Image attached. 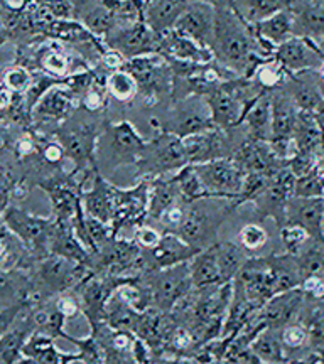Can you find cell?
<instances>
[{"label": "cell", "mask_w": 324, "mask_h": 364, "mask_svg": "<svg viewBox=\"0 0 324 364\" xmlns=\"http://www.w3.org/2000/svg\"><path fill=\"white\" fill-rule=\"evenodd\" d=\"M149 209H147V220L150 221H161L164 213L169 208L174 206L176 203L182 201L179 189H177L172 176L156 177V179H149Z\"/></svg>", "instance_id": "30"}, {"label": "cell", "mask_w": 324, "mask_h": 364, "mask_svg": "<svg viewBox=\"0 0 324 364\" xmlns=\"http://www.w3.org/2000/svg\"><path fill=\"white\" fill-rule=\"evenodd\" d=\"M250 346H252L254 353L257 354L260 363L291 361V358L287 356L284 343H282L281 329H276V327H262L255 334Z\"/></svg>", "instance_id": "35"}, {"label": "cell", "mask_w": 324, "mask_h": 364, "mask_svg": "<svg viewBox=\"0 0 324 364\" xmlns=\"http://www.w3.org/2000/svg\"><path fill=\"white\" fill-rule=\"evenodd\" d=\"M188 164L182 139L169 132H157V135L145 144L142 156L135 164V169L140 179H156V177L172 176Z\"/></svg>", "instance_id": "5"}, {"label": "cell", "mask_w": 324, "mask_h": 364, "mask_svg": "<svg viewBox=\"0 0 324 364\" xmlns=\"http://www.w3.org/2000/svg\"><path fill=\"white\" fill-rule=\"evenodd\" d=\"M156 53L166 58L167 61L196 63V65H207V63H211L214 59L211 49L203 48V46L179 34L174 29L157 38Z\"/></svg>", "instance_id": "21"}, {"label": "cell", "mask_w": 324, "mask_h": 364, "mask_svg": "<svg viewBox=\"0 0 324 364\" xmlns=\"http://www.w3.org/2000/svg\"><path fill=\"white\" fill-rule=\"evenodd\" d=\"M149 186V179H140L135 188H115V208L110 223L115 235L120 233V230H135L137 226L147 223Z\"/></svg>", "instance_id": "13"}, {"label": "cell", "mask_w": 324, "mask_h": 364, "mask_svg": "<svg viewBox=\"0 0 324 364\" xmlns=\"http://www.w3.org/2000/svg\"><path fill=\"white\" fill-rule=\"evenodd\" d=\"M115 188L105 179L103 174L93 176L91 186L81 193V206L88 216L98 218L105 223H112L113 208H115Z\"/></svg>", "instance_id": "25"}, {"label": "cell", "mask_w": 324, "mask_h": 364, "mask_svg": "<svg viewBox=\"0 0 324 364\" xmlns=\"http://www.w3.org/2000/svg\"><path fill=\"white\" fill-rule=\"evenodd\" d=\"M254 31L258 39L266 41L273 48L286 43L287 39L294 38V21H292L291 9L273 14L268 19L258 22L254 26Z\"/></svg>", "instance_id": "34"}, {"label": "cell", "mask_w": 324, "mask_h": 364, "mask_svg": "<svg viewBox=\"0 0 324 364\" xmlns=\"http://www.w3.org/2000/svg\"><path fill=\"white\" fill-rule=\"evenodd\" d=\"M292 0H234V11L246 24L255 26L268 19L273 14L291 7Z\"/></svg>", "instance_id": "36"}, {"label": "cell", "mask_w": 324, "mask_h": 364, "mask_svg": "<svg viewBox=\"0 0 324 364\" xmlns=\"http://www.w3.org/2000/svg\"><path fill=\"white\" fill-rule=\"evenodd\" d=\"M80 108V100L66 85H56L41 97L33 108V122L36 125H61ZM53 129V130H54Z\"/></svg>", "instance_id": "17"}, {"label": "cell", "mask_w": 324, "mask_h": 364, "mask_svg": "<svg viewBox=\"0 0 324 364\" xmlns=\"http://www.w3.org/2000/svg\"><path fill=\"white\" fill-rule=\"evenodd\" d=\"M304 304L305 294L301 287L286 290V292H279L272 295V297L258 309L254 322H257L258 326L263 327L282 329V327H286L287 324L299 321Z\"/></svg>", "instance_id": "16"}, {"label": "cell", "mask_w": 324, "mask_h": 364, "mask_svg": "<svg viewBox=\"0 0 324 364\" xmlns=\"http://www.w3.org/2000/svg\"><path fill=\"white\" fill-rule=\"evenodd\" d=\"M147 140L129 120L103 124L97 144L95 162L100 174L107 176L123 166H135L142 156Z\"/></svg>", "instance_id": "2"}, {"label": "cell", "mask_w": 324, "mask_h": 364, "mask_svg": "<svg viewBox=\"0 0 324 364\" xmlns=\"http://www.w3.org/2000/svg\"><path fill=\"white\" fill-rule=\"evenodd\" d=\"M207 203L208 199L189 203L186 206L184 221L172 231L198 252L216 243L218 230L236 209V203L230 201V199H223L218 209H211Z\"/></svg>", "instance_id": "4"}, {"label": "cell", "mask_w": 324, "mask_h": 364, "mask_svg": "<svg viewBox=\"0 0 324 364\" xmlns=\"http://www.w3.org/2000/svg\"><path fill=\"white\" fill-rule=\"evenodd\" d=\"M214 253H216L218 268L223 284H230L239 275L240 268L244 267L245 260L249 257L245 255V250L239 243L234 241H216L214 243Z\"/></svg>", "instance_id": "37"}, {"label": "cell", "mask_w": 324, "mask_h": 364, "mask_svg": "<svg viewBox=\"0 0 324 364\" xmlns=\"http://www.w3.org/2000/svg\"><path fill=\"white\" fill-rule=\"evenodd\" d=\"M91 273V268L86 263L68 260L59 255H48L39 258L34 268L36 277V294L39 297H51L59 295L66 290L75 289L80 282H83Z\"/></svg>", "instance_id": "7"}, {"label": "cell", "mask_w": 324, "mask_h": 364, "mask_svg": "<svg viewBox=\"0 0 324 364\" xmlns=\"http://www.w3.org/2000/svg\"><path fill=\"white\" fill-rule=\"evenodd\" d=\"M189 0H149L144 7V22L157 38L174 29Z\"/></svg>", "instance_id": "28"}, {"label": "cell", "mask_w": 324, "mask_h": 364, "mask_svg": "<svg viewBox=\"0 0 324 364\" xmlns=\"http://www.w3.org/2000/svg\"><path fill=\"white\" fill-rule=\"evenodd\" d=\"M0 221L24 243V247L29 250L36 260L48 257L54 228H56V220L53 216L41 218L31 215L29 211L19 206H7L0 215Z\"/></svg>", "instance_id": "6"}, {"label": "cell", "mask_w": 324, "mask_h": 364, "mask_svg": "<svg viewBox=\"0 0 324 364\" xmlns=\"http://www.w3.org/2000/svg\"><path fill=\"white\" fill-rule=\"evenodd\" d=\"M22 356L27 363H46V364H70L81 363L78 353H65L54 344V338L41 331H34L22 349Z\"/></svg>", "instance_id": "27"}, {"label": "cell", "mask_w": 324, "mask_h": 364, "mask_svg": "<svg viewBox=\"0 0 324 364\" xmlns=\"http://www.w3.org/2000/svg\"><path fill=\"white\" fill-rule=\"evenodd\" d=\"M296 176L292 174L287 166L282 167L273 174L271 184L252 199L255 215L260 221L272 220L277 228L286 223V208L289 199L294 196Z\"/></svg>", "instance_id": "11"}, {"label": "cell", "mask_w": 324, "mask_h": 364, "mask_svg": "<svg viewBox=\"0 0 324 364\" xmlns=\"http://www.w3.org/2000/svg\"><path fill=\"white\" fill-rule=\"evenodd\" d=\"M196 253H198V250L186 243L181 236L172 233V231H164L156 248L149 250V252L142 250L145 273L188 263Z\"/></svg>", "instance_id": "20"}, {"label": "cell", "mask_w": 324, "mask_h": 364, "mask_svg": "<svg viewBox=\"0 0 324 364\" xmlns=\"http://www.w3.org/2000/svg\"><path fill=\"white\" fill-rule=\"evenodd\" d=\"M120 26L144 22V0H102Z\"/></svg>", "instance_id": "43"}, {"label": "cell", "mask_w": 324, "mask_h": 364, "mask_svg": "<svg viewBox=\"0 0 324 364\" xmlns=\"http://www.w3.org/2000/svg\"><path fill=\"white\" fill-rule=\"evenodd\" d=\"M211 53L214 61L245 78L252 76L258 63L268 59L260 49L254 26L246 24L234 9H216Z\"/></svg>", "instance_id": "1"}, {"label": "cell", "mask_w": 324, "mask_h": 364, "mask_svg": "<svg viewBox=\"0 0 324 364\" xmlns=\"http://www.w3.org/2000/svg\"><path fill=\"white\" fill-rule=\"evenodd\" d=\"M14 100H16V93H12L7 86L0 83V117L6 115L9 108L12 107Z\"/></svg>", "instance_id": "56"}, {"label": "cell", "mask_w": 324, "mask_h": 364, "mask_svg": "<svg viewBox=\"0 0 324 364\" xmlns=\"http://www.w3.org/2000/svg\"><path fill=\"white\" fill-rule=\"evenodd\" d=\"M31 307L26 309L16 321V324L0 338V363H26L24 356H22V349H24L31 334L36 331Z\"/></svg>", "instance_id": "29"}, {"label": "cell", "mask_w": 324, "mask_h": 364, "mask_svg": "<svg viewBox=\"0 0 324 364\" xmlns=\"http://www.w3.org/2000/svg\"><path fill=\"white\" fill-rule=\"evenodd\" d=\"M140 279L147 285L152 297V307L161 309L164 312H171L194 289L191 282L189 262L162 270L147 272Z\"/></svg>", "instance_id": "9"}, {"label": "cell", "mask_w": 324, "mask_h": 364, "mask_svg": "<svg viewBox=\"0 0 324 364\" xmlns=\"http://www.w3.org/2000/svg\"><path fill=\"white\" fill-rule=\"evenodd\" d=\"M140 314L142 312L135 311L130 304H127L125 300H122L113 292L107 304V309H105V322L115 331H127L135 334Z\"/></svg>", "instance_id": "38"}, {"label": "cell", "mask_w": 324, "mask_h": 364, "mask_svg": "<svg viewBox=\"0 0 324 364\" xmlns=\"http://www.w3.org/2000/svg\"><path fill=\"white\" fill-rule=\"evenodd\" d=\"M63 339L70 341L71 344L76 346V349H78V354L81 358V363H105L103 348L100 346V343L95 336L90 334L88 338L76 339V338H73V336L68 334V332H65Z\"/></svg>", "instance_id": "47"}, {"label": "cell", "mask_w": 324, "mask_h": 364, "mask_svg": "<svg viewBox=\"0 0 324 364\" xmlns=\"http://www.w3.org/2000/svg\"><path fill=\"white\" fill-rule=\"evenodd\" d=\"M273 59L284 68L287 75H298L303 71H318L324 63V51L314 41L294 36L277 46Z\"/></svg>", "instance_id": "14"}, {"label": "cell", "mask_w": 324, "mask_h": 364, "mask_svg": "<svg viewBox=\"0 0 324 364\" xmlns=\"http://www.w3.org/2000/svg\"><path fill=\"white\" fill-rule=\"evenodd\" d=\"M0 80H2L0 83H2L4 86H7L12 93L24 95L26 91L29 90V86L33 85L34 73L31 71L29 68H26L22 65H16V66L7 68V70H4Z\"/></svg>", "instance_id": "45"}, {"label": "cell", "mask_w": 324, "mask_h": 364, "mask_svg": "<svg viewBox=\"0 0 324 364\" xmlns=\"http://www.w3.org/2000/svg\"><path fill=\"white\" fill-rule=\"evenodd\" d=\"M324 198L292 196L286 208V223L304 228L313 238H323Z\"/></svg>", "instance_id": "24"}, {"label": "cell", "mask_w": 324, "mask_h": 364, "mask_svg": "<svg viewBox=\"0 0 324 364\" xmlns=\"http://www.w3.org/2000/svg\"><path fill=\"white\" fill-rule=\"evenodd\" d=\"M172 179H174L177 189H179L181 199L186 204L203 201V199H211L209 198L207 188L203 186L202 179H199L198 172H196L193 164H188V166L181 167L179 171L172 174Z\"/></svg>", "instance_id": "39"}, {"label": "cell", "mask_w": 324, "mask_h": 364, "mask_svg": "<svg viewBox=\"0 0 324 364\" xmlns=\"http://www.w3.org/2000/svg\"><path fill=\"white\" fill-rule=\"evenodd\" d=\"M271 108H272L271 140L294 139L296 127H298L299 108L284 88H277L271 91Z\"/></svg>", "instance_id": "26"}, {"label": "cell", "mask_w": 324, "mask_h": 364, "mask_svg": "<svg viewBox=\"0 0 324 364\" xmlns=\"http://www.w3.org/2000/svg\"><path fill=\"white\" fill-rule=\"evenodd\" d=\"M214 17L216 7L203 0H189L184 12L181 14L179 21L174 27L177 33L193 39L203 48L211 49L214 34Z\"/></svg>", "instance_id": "19"}, {"label": "cell", "mask_w": 324, "mask_h": 364, "mask_svg": "<svg viewBox=\"0 0 324 364\" xmlns=\"http://www.w3.org/2000/svg\"><path fill=\"white\" fill-rule=\"evenodd\" d=\"M186 206H188V204L184 201H179L164 213L161 221H159L164 226V231H174L176 228H179L182 225V221H184L186 218Z\"/></svg>", "instance_id": "53"}, {"label": "cell", "mask_w": 324, "mask_h": 364, "mask_svg": "<svg viewBox=\"0 0 324 364\" xmlns=\"http://www.w3.org/2000/svg\"><path fill=\"white\" fill-rule=\"evenodd\" d=\"M105 85H107L108 95L120 103H129L139 95V86H137L135 78L125 70L108 73Z\"/></svg>", "instance_id": "42"}, {"label": "cell", "mask_w": 324, "mask_h": 364, "mask_svg": "<svg viewBox=\"0 0 324 364\" xmlns=\"http://www.w3.org/2000/svg\"><path fill=\"white\" fill-rule=\"evenodd\" d=\"M125 280L127 279L91 272L83 282L75 287V292L78 294L81 302V314L88 321L90 329L105 321V309H107L108 300L117 287Z\"/></svg>", "instance_id": "12"}, {"label": "cell", "mask_w": 324, "mask_h": 364, "mask_svg": "<svg viewBox=\"0 0 324 364\" xmlns=\"http://www.w3.org/2000/svg\"><path fill=\"white\" fill-rule=\"evenodd\" d=\"M294 100L299 110L314 113L324 102V85L318 71H303L289 75L281 86Z\"/></svg>", "instance_id": "23"}, {"label": "cell", "mask_w": 324, "mask_h": 364, "mask_svg": "<svg viewBox=\"0 0 324 364\" xmlns=\"http://www.w3.org/2000/svg\"><path fill=\"white\" fill-rule=\"evenodd\" d=\"M162 233L157 230V228L144 223V225L137 226L134 230V240L140 248L145 250V252H149V250H154L157 247L159 241L162 238Z\"/></svg>", "instance_id": "50"}, {"label": "cell", "mask_w": 324, "mask_h": 364, "mask_svg": "<svg viewBox=\"0 0 324 364\" xmlns=\"http://www.w3.org/2000/svg\"><path fill=\"white\" fill-rule=\"evenodd\" d=\"M294 258L303 280L305 277L324 273V236L309 240L308 245Z\"/></svg>", "instance_id": "40"}, {"label": "cell", "mask_w": 324, "mask_h": 364, "mask_svg": "<svg viewBox=\"0 0 324 364\" xmlns=\"http://www.w3.org/2000/svg\"><path fill=\"white\" fill-rule=\"evenodd\" d=\"M236 243L245 252H258V250H262L268 243V233L266 228L258 225V223H246L239 231Z\"/></svg>", "instance_id": "44"}, {"label": "cell", "mask_w": 324, "mask_h": 364, "mask_svg": "<svg viewBox=\"0 0 324 364\" xmlns=\"http://www.w3.org/2000/svg\"><path fill=\"white\" fill-rule=\"evenodd\" d=\"M323 236H324V216H323Z\"/></svg>", "instance_id": "59"}, {"label": "cell", "mask_w": 324, "mask_h": 364, "mask_svg": "<svg viewBox=\"0 0 324 364\" xmlns=\"http://www.w3.org/2000/svg\"><path fill=\"white\" fill-rule=\"evenodd\" d=\"M203 2L211 4L216 9H231L234 7V0H203Z\"/></svg>", "instance_id": "57"}, {"label": "cell", "mask_w": 324, "mask_h": 364, "mask_svg": "<svg viewBox=\"0 0 324 364\" xmlns=\"http://www.w3.org/2000/svg\"><path fill=\"white\" fill-rule=\"evenodd\" d=\"M318 73H319V78H321L323 85H324V63H323V66L318 70Z\"/></svg>", "instance_id": "58"}, {"label": "cell", "mask_w": 324, "mask_h": 364, "mask_svg": "<svg viewBox=\"0 0 324 364\" xmlns=\"http://www.w3.org/2000/svg\"><path fill=\"white\" fill-rule=\"evenodd\" d=\"M144 2H149V0H144Z\"/></svg>", "instance_id": "60"}, {"label": "cell", "mask_w": 324, "mask_h": 364, "mask_svg": "<svg viewBox=\"0 0 324 364\" xmlns=\"http://www.w3.org/2000/svg\"><path fill=\"white\" fill-rule=\"evenodd\" d=\"M294 34L324 44V0H292Z\"/></svg>", "instance_id": "22"}, {"label": "cell", "mask_w": 324, "mask_h": 364, "mask_svg": "<svg viewBox=\"0 0 324 364\" xmlns=\"http://www.w3.org/2000/svg\"><path fill=\"white\" fill-rule=\"evenodd\" d=\"M228 134L230 130L213 129L203 132V134L184 136L182 145H184L189 164L211 162L216 159H228L234 156L236 147Z\"/></svg>", "instance_id": "18"}, {"label": "cell", "mask_w": 324, "mask_h": 364, "mask_svg": "<svg viewBox=\"0 0 324 364\" xmlns=\"http://www.w3.org/2000/svg\"><path fill=\"white\" fill-rule=\"evenodd\" d=\"M281 338L284 343L287 353L301 351V349H309V338L305 327L301 322H292L281 329Z\"/></svg>", "instance_id": "48"}, {"label": "cell", "mask_w": 324, "mask_h": 364, "mask_svg": "<svg viewBox=\"0 0 324 364\" xmlns=\"http://www.w3.org/2000/svg\"><path fill=\"white\" fill-rule=\"evenodd\" d=\"M301 289L304 290L305 297L311 300H324V273L305 277L301 282Z\"/></svg>", "instance_id": "54"}, {"label": "cell", "mask_w": 324, "mask_h": 364, "mask_svg": "<svg viewBox=\"0 0 324 364\" xmlns=\"http://www.w3.org/2000/svg\"><path fill=\"white\" fill-rule=\"evenodd\" d=\"M246 129V139L260 140V142H268L272 134V108H271V91L260 97L249 112L245 113L244 122Z\"/></svg>", "instance_id": "31"}, {"label": "cell", "mask_w": 324, "mask_h": 364, "mask_svg": "<svg viewBox=\"0 0 324 364\" xmlns=\"http://www.w3.org/2000/svg\"><path fill=\"white\" fill-rule=\"evenodd\" d=\"M189 273L194 289H204V287L223 284L216 262V253H214V245L202 250L191 258Z\"/></svg>", "instance_id": "33"}, {"label": "cell", "mask_w": 324, "mask_h": 364, "mask_svg": "<svg viewBox=\"0 0 324 364\" xmlns=\"http://www.w3.org/2000/svg\"><path fill=\"white\" fill-rule=\"evenodd\" d=\"M49 255H59V257H65L68 260L86 263V265H88L91 253L83 247V243L76 238L75 231H73V225L56 223L51 240V247H49Z\"/></svg>", "instance_id": "32"}, {"label": "cell", "mask_w": 324, "mask_h": 364, "mask_svg": "<svg viewBox=\"0 0 324 364\" xmlns=\"http://www.w3.org/2000/svg\"><path fill=\"white\" fill-rule=\"evenodd\" d=\"M36 4V0H0V12L24 14Z\"/></svg>", "instance_id": "55"}, {"label": "cell", "mask_w": 324, "mask_h": 364, "mask_svg": "<svg viewBox=\"0 0 324 364\" xmlns=\"http://www.w3.org/2000/svg\"><path fill=\"white\" fill-rule=\"evenodd\" d=\"M193 166L207 188L209 198L239 201L245 174L234 159H216V161L193 164Z\"/></svg>", "instance_id": "10"}, {"label": "cell", "mask_w": 324, "mask_h": 364, "mask_svg": "<svg viewBox=\"0 0 324 364\" xmlns=\"http://www.w3.org/2000/svg\"><path fill=\"white\" fill-rule=\"evenodd\" d=\"M103 44L120 54L125 61H129V59L156 53L157 36L145 26V22H135L129 26H118L103 39Z\"/></svg>", "instance_id": "15"}, {"label": "cell", "mask_w": 324, "mask_h": 364, "mask_svg": "<svg viewBox=\"0 0 324 364\" xmlns=\"http://www.w3.org/2000/svg\"><path fill=\"white\" fill-rule=\"evenodd\" d=\"M11 231L0 230V268L4 270H21L24 257H29V250Z\"/></svg>", "instance_id": "41"}, {"label": "cell", "mask_w": 324, "mask_h": 364, "mask_svg": "<svg viewBox=\"0 0 324 364\" xmlns=\"http://www.w3.org/2000/svg\"><path fill=\"white\" fill-rule=\"evenodd\" d=\"M103 125L95 122L76 120V113L58 125L53 130L54 139L63 145L66 161H71L73 174H86V172L98 171L95 162L97 144L102 134Z\"/></svg>", "instance_id": "3"}, {"label": "cell", "mask_w": 324, "mask_h": 364, "mask_svg": "<svg viewBox=\"0 0 324 364\" xmlns=\"http://www.w3.org/2000/svg\"><path fill=\"white\" fill-rule=\"evenodd\" d=\"M279 233L282 247H284V253H289L292 257H296V255L308 245V241L313 238L304 228L292 225V223H284V225L279 228Z\"/></svg>", "instance_id": "46"}, {"label": "cell", "mask_w": 324, "mask_h": 364, "mask_svg": "<svg viewBox=\"0 0 324 364\" xmlns=\"http://www.w3.org/2000/svg\"><path fill=\"white\" fill-rule=\"evenodd\" d=\"M41 7H44L54 19H75V4L73 0H36Z\"/></svg>", "instance_id": "51"}, {"label": "cell", "mask_w": 324, "mask_h": 364, "mask_svg": "<svg viewBox=\"0 0 324 364\" xmlns=\"http://www.w3.org/2000/svg\"><path fill=\"white\" fill-rule=\"evenodd\" d=\"M120 70L129 71L139 86V95H142L147 103L161 102L162 97L172 95L174 75L167 59L159 53L145 54L129 59L122 65Z\"/></svg>", "instance_id": "8"}, {"label": "cell", "mask_w": 324, "mask_h": 364, "mask_svg": "<svg viewBox=\"0 0 324 364\" xmlns=\"http://www.w3.org/2000/svg\"><path fill=\"white\" fill-rule=\"evenodd\" d=\"M54 306H56L58 311L66 318H73L81 314V302L78 294L75 292V289L59 294L58 299L54 300Z\"/></svg>", "instance_id": "52"}, {"label": "cell", "mask_w": 324, "mask_h": 364, "mask_svg": "<svg viewBox=\"0 0 324 364\" xmlns=\"http://www.w3.org/2000/svg\"><path fill=\"white\" fill-rule=\"evenodd\" d=\"M31 306H34L33 300L29 299H21L17 302L11 304V306L0 307V338H2L6 332L11 329V327L16 324L17 318L21 317V314L29 309Z\"/></svg>", "instance_id": "49"}]
</instances>
